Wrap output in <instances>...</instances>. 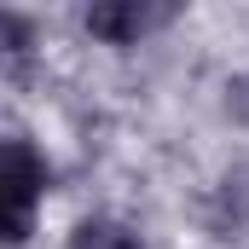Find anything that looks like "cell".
I'll list each match as a JSON object with an SVG mask.
<instances>
[{
	"label": "cell",
	"instance_id": "cell-5",
	"mask_svg": "<svg viewBox=\"0 0 249 249\" xmlns=\"http://www.w3.org/2000/svg\"><path fill=\"white\" fill-rule=\"evenodd\" d=\"M220 209L232 214V226H244V220H249V168H238V174L220 180Z\"/></svg>",
	"mask_w": 249,
	"mask_h": 249
},
{
	"label": "cell",
	"instance_id": "cell-1",
	"mask_svg": "<svg viewBox=\"0 0 249 249\" xmlns=\"http://www.w3.org/2000/svg\"><path fill=\"white\" fill-rule=\"evenodd\" d=\"M41 191H47V162L29 151V139H6V244H23L35 232Z\"/></svg>",
	"mask_w": 249,
	"mask_h": 249
},
{
	"label": "cell",
	"instance_id": "cell-4",
	"mask_svg": "<svg viewBox=\"0 0 249 249\" xmlns=\"http://www.w3.org/2000/svg\"><path fill=\"white\" fill-rule=\"evenodd\" d=\"M0 47H6V58H12V70H23V64H29V47H35V29H29V18H23V12H0Z\"/></svg>",
	"mask_w": 249,
	"mask_h": 249
},
{
	"label": "cell",
	"instance_id": "cell-2",
	"mask_svg": "<svg viewBox=\"0 0 249 249\" xmlns=\"http://www.w3.org/2000/svg\"><path fill=\"white\" fill-rule=\"evenodd\" d=\"M174 18V6H157V0H93L87 6V29L110 47H133L145 29H162Z\"/></svg>",
	"mask_w": 249,
	"mask_h": 249
},
{
	"label": "cell",
	"instance_id": "cell-3",
	"mask_svg": "<svg viewBox=\"0 0 249 249\" xmlns=\"http://www.w3.org/2000/svg\"><path fill=\"white\" fill-rule=\"evenodd\" d=\"M70 249H139V238L116 220H81L70 232Z\"/></svg>",
	"mask_w": 249,
	"mask_h": 249
},
{
	"label": "cell",
	"instance_id": "cell-6",
	"mask_svg": "<svg viewBox=\"0 0 249 249\" xmlns=\"http://www.w3.org/2000/svg\"><path fill=\"white\" fill-rule=\"evenodd\" d=\"M226 110H232L238 122H249V75H238V81L226 87Z\"/></svg>",
	"mask_w": 249,
	"mask_h": 249
}]
</instances>
